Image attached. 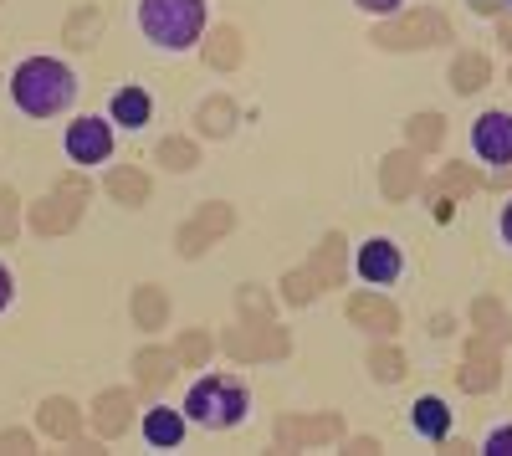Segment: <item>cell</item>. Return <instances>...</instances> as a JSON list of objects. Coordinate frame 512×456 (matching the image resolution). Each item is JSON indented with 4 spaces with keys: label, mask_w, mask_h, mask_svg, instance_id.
Masks as SVG:
<instances>
[{
    "label": "cell",
    "mask_w": 512,
    "mask_h": 456,
    "mask_svg": "<svg viewBox=\"0 0 512 456\" xmlns=\"http://www.w3.org/2000/svg\"><path fill=\"white\" fill-rule=\"evenodd\" d=\"M241 323L226 328L221 334V349L241 364H267V359H287L292 354V339H287V328L267 313V293L262 287H241Z\"/></svg>",
    "instance_id": "1"
},
{
    "label": "cell",
    "mask_w": 512,
    "mask_h": 456,
    "mask_svg": "<svg viewBox=\"0 0 512 456\" xmlns=\"http://www.w3.org/2000/svg\"><path fill=\"white\" fill-rule=\"evenodd\" d=\"M11 98L21 113L31 118H52V113H67L72 98H77V77L67 62L57 57H26L11 77Z\"/></svg>",
    "instance_id": "2"
},
{
    "label": "cell",
    "mask_w": 512,
    "mask_h": 456,
    "mask_svg": "<svg viewBox=\"0 0 512 456\" xmlns=\"http://www.w3.org/2000/svg\"><path fill=\"white\" fill-rule=\"evenodd\" d=\"M139 26L154 47L185 52L205 31V0H139Z\"/></svg>",
    "instance_id": "3"
},
{
    "label": "cell",
    "mask_w": 512,
    "mask_h": 456,
    "mask_svg": "<svg viewBox=\"0 0 512 456\" xmlns=\"http://www.w3.org/2000/svg\"><path fill=\"white\" fill-rule=\"evenodd\" d=\"M246 410H251V395L241 380H226V375H205L190 385L185 395V421H200L210 431H231L246 421Z\"/></svg>",
    "instance_id": "4"
},
{
    "label": "cell",
    "mask_w": 512,
    "mask_h": 456,
    "mask_svg": "<svg viewBox=\"0 0 512 456\" xmlns=\"http://www.w3.org/2000/svg\"><path fill=\"white\" fill-rule=\"evenodd\" d=\"M88 200H93V185L88 180H82V175H62L47 190V200L31 205V231L36 236H67L82 221V211H88Z\"/></svg>",
    "instance_id": "5"
},
{
    "label": "cell",
    "mask_w": 512,
    "mask_h": 456,
    "mask_svg": "<svg viewBox=\"0 0 512 456\" xmlns=\"http://www.w3.org/2000/svg\"><path fill=\"white\" fill-rule=\"evenodd\" d=\"M374 47L384 52H420V47H441V41H451V21L441 11H405L395 21L374 26Z\"/></svg>",
    "instance_id": "6"
},
{
    "label": "cell",
    "mask_w": 512,
    "mask_h": 456,
    "mask_svg": "<svg viewBox=\"0 0 512 456\" xmlns=\"http://www.w3.org/2000/svg\"><path fill=\"white\" fill-rule=\"evenodd\" d=\"M231 226H236V211H231L226 200H210V205H200V211H195V221H185V226H180V236H175V252L195 262V257L205 252V246H216V241H221Z\"/></svg>",
    "instance_id": "7"
},
{
    "label": "cell",
    "mask_w": 512,
    "mask_h": 456,
    "mask_svg": "<svg viewBox=\"0 0 512 456\" xmlns=\"http://www.w3.org/2000/svg\"><path fill=\"white\" fill-rule=\"evenodd\" d=\"M344 436V416L338 410H318V416H282L277 421V446L303 451V446H328Z\"/></svg>",
    "instance_id": "8"
},
{
    "label": "cell",
    "mask_w": 512,
    "mask_h": 456,
    "mask_svg": "<svg viewBox=\"0 0 512 456\" xmlns=\"http://www.w3.org/2000/svg\"><path fill=\"white\" fill-rule=\"evenodd\" d=\"M456 380H461V390H466V395H487V390L502 380V354H497V339L477 334L472 344H466V359H461V369H456Z\"/></svg>",
    "instance_id": "9"
},
{
    "label": "cell",
    "mask_w": 512,
    "mask_h": 456,
    "mask_svg": "<svg viewBox=\"0 0 512 456\" xmlns=\"http://www.w3.org/2000/svg\"><path fill=\"white\" fill-rule=\"evenodd\" d=\"M113 154V123L108 118H77L67 123V159L72 164H103Z\"/></svg>",
    "instance_id": "10"
},
{
    "label": "cell",
    "mask_w": 512,
    "mask_h": 456,
    "mask_svg": "<svg viewBox=\"0 0 512 456\" xmlns=\"http://www.w3.org/2000/svg\"><path fill=\"white\" fill-rule=\"evenodd\" d=\"M36 426H41V436L67 441V446H77V451H88V441H82V410H77L67 395H47V400H41Z\"/></svg>",
    "instance_id": "11"
},
{
    "label": "cell",
    "mask_w": 512,
    "mask_h": 456,
    "mask_svg": "<svg viewBox=\"0 0 512 456\" xmlns=\"http://www.w3.org/2000/svg\"><path fill=\"white\" fill-rule=\"evenodd\" d=\"M472 149L487 159V164H512V113H502V108H492V113H482L477 118V129H472Z\"/></svg>",
    "instance_id": "12"
},
{
    "label": "cell",
    "mask_w": 512,
    "mask_h": 456,
    "mask_svg": "<svg viewBox=\"0 0 512 456\" xmlns=\"http://www.w3.org/2000/svg\"><path fill=\"white\" fill-rule=\"evenodd\" d=\"M400 272H405V257H400V246L390 236H374V241L359 246V277L369 287H390Z\"/></svg>",
    "instance_id": "13"
},
{
    "label": "cell",
    "mask_w": 512,
    "mask_h": 456,
    "mask_svg": "<svg viewBox=\"0 0 512 456\" xmlns=\"http://www.w3.org/2000/svg\"><path fill=\"white\" fill-rule=\"evenodd\" d=\"M420 190V149H395L379 164V195L384 200H410Z\"/></svg>",
    "instance_id": "14"
},
{
    "label": "cell",
    "mask_w": 512,
    "mask_h": 456,
    "mask_svg": "<svg viewBox=\"0 0 512 456\" xmlns=\"http://www.w3.org/2000/svg\"><path fill=\"white\" fill-rule=\"evenodd\" d=\"M344 313H349V323L369 328V334H379V339H390L395 328H400V308L390 298H379V293H354Z\"/></svg>",
    "instance_id": "15"
},
{
    "label": "cell",
    "mask_w": 512,
    "mask_h": 456,
    "mask_svg": "<svg viewBox=\"0 0 512 456\" xmlns=\"http://www.w3.org/2000/svg\"><path fill=\"white\" fill-rule=\"evenodd\" d=\"M128 426H134V390H103L93 400V431L98 436H123Z\"/></svg>",
    "instance_id": "16"
},
{
    "label": "cell",
    "mask_w": 512,
    "mask_h": 456,
    "mask_svg": "<svg viewBox=\"0 0 512 456\" xmlns=\"http://www.w3.org/2000/svg\"><path fill=\"white\" fill-rule=\"evenodd\" d=\"M344 246H349V241L338 236V231H328V236L318 241V252H313V262H308L318 293H323V287H344V272H349V252H344Z\"/></svg>",
    "instance_id": "17"
},
{
    "label": "cell",
    "mask_w": 512,
    "mask_h": 456,
    "mask_svg": "<svg viewBox=\"0 0 512 456\" xmlns=\"http://www.w3.org/2000/svg\"><path fill=\"white\" fill-rule=\"evenodd\" d=\"M410 426H415L425 441H446V436H451V410H446V400H441V395H420V400L410 405Z\"/></svg>",
    "instance_id": "18"
},
{
    "label": "cell",
    "mask_w": 512,
    "mask_h": 456,
    "mask_svg": "<svg viewBox=\"0 0 512 456\" xmlns=\"http://www.w3.org/2000/svg\"><path fill=\"white\" fill-rule=\"evenodd\" d=\"M175 369H180L175 349H139V354H134V380H139L144 390L169 385V375H175Z\"/></svg>",
    "instance_id": "19"
},
{
    "label": "cell",
    "mask_w": 512,
    "mask_h": 456,
    "mask_svg": "<svg viewBox=\"0 0 512 456\" xmlns=\"http://www.w3.org/2000/svg\"><path fill=\"white\" fill-rule=\"evenodd\" d=\"M144 441L169 451V446H180L185 441V416L180 410H169V405H154L149 416H144Z\"/></svg>",
    "instance_id": "20"
},
{
    "label": "cell",
    "mask_w": 512,
    "mask_h": 456,
    "mask_svg": "<svg viewBox=\"0 0 512 456\" xmlns=\"http://www.w3.org/2000/svg\"><path fill=\"white\" fill-rule=\"evenodd\" d=\"M205 67H210V72L241 67V31H236V26H216V31H210V41H205Z\"/></svg>",
    "instance_id": "21"
},
{
    "label": "cell",
    "mask_w": 512,
    "mask_h": 456,
    "mask_svg": "<svg viewBox=\"0 0 512 456\" xmlns=\"http://www.w3.org/2000/svg\"><path fill=\"white\" fill-rule=\"evenodd\" d=\"M492 82V62L482 57V52H461L456 62H451V88L456 93H482Z\"/></svg>",
    "instance_id": "22"
},
{
    "label": "cell",
    "mask_w": 512,
    "mask_h": 456,
    "mask_svg": "<svg viewBox=\"0 0 512 456\" xmlns=\"http://www.w3.org/2000/svg\"><path fill=\"white\" fill-rule=\"evenodd\" d=\"M149 113H154V103H149L144 88H123V93H113V108H108V118L123 123V129H144Z\"/></svg>",
    "instance_id": "23"
},
{
    "label": "cell",
    "mask_w": 512,
    "mask_h": 456,
    "mask_svg": "<svg viewBox=\"0 0 512 456\" xmlns=\"http://www.w3.org/2000/svg\"><path fill=\"white\" fill-rule=\"evenodd\" d=\"M108 195L118 205H144L149 200V175L134 170V164H118V170H108Z\"/></svg>",
    "instance_id": "24"
},
{
    "label": "cell",
    "mask_w": 512,
    "mask_h": 456,
    "mask_svg": "<svg viewBox=\"0 0 512 456\" xmlns=\"http://www.w3.org/2000/svg\"><path fill=\"white\" fill-rule=\"evenodd\" d=\"M169 323V298H164V287L144 282L134 287V328H164Z\"/></svg>",
    "instance_id": "25"
},
{
    "label": "cell",
    "mask_w": 512,
    "mask_h": 456,
    "mask_svg": "<svg viewBox=\"0 0 512 456\" xmlns=\"http://www.w3.org/2000/svg\"><path fill=\"white\" fill-rule=\"evenodd\" d=\"M195 123H200L205 139H231V129H236V103H231V98H205L200 113H195Z\"/></svg>",
    "instance_id": "26"
},
{
    "label": "cell",
    "mask_w": 512,
    "mask_h": 456,
    "mask_svg": "<svg viewBox=\"0 0 512 456\" xmlns=\"http://www.w3.org/2000/svg\"><path fill=\"white\" fill-rule=\"evenodd\" d=\"M472 323H477V334H487V339H497V344L512 339V318L502 313L497 298H477V303H472Z\"/></svg>",
    "instance_id": "27"
},
{
    "label": "cell",
    "mask_w": 512,
    "mask_h": 456,
    "mask_svg": "<svg viewBox=\"0 0 512 456\" xmlns=\"http://www.w3.org/2000/svg\"><path fill=\"white\" fill-rule=\"evenodd\" d=\"M98 31H103V11H98V6H82V11H72V16H67L62 41H67V47H77V52H88Z\"/></svg>",
    "instance_id": "28"
},
{
    "label": "cell",
    "mask_w": 512,
    "mask_h": 456,
    "mask_svg": "<svg viewBox=\"0 0 512 456\" xmlns=\"http://www.w3.org/2000/svg\"><path fill=\"white\" fill-rule=\"evenodd\" d=\"M405 134H410V149L431 154V149H441V139H446V118H441V113H415V118L405 123Z\"/></svg>",
    "instance_id": "29"
},
{
    "label": "cell",
    "mask_w": 512,
    "mask_h": 456,
    "mask_svg": "<svg viewBox=\"0 0 512 456\" xmlns=\"http://www.w3.org/2000/svg\"><path fill=\"white\" fill-rule=\"evenodd\" d=\"M154 159L164 164V170H175V175H185V170H195V164H200V149H195L190 139H159Z\"/></svg>",
    "instance_id": "30"
},
{
    "label": "cell",
    "mask_w": 512,
    "mask_h": 456,
    "mask_svg": "<svg viewBox=\"0 0 512 456\" xmlns=\"http://www.w3.org/2000/svg\"><path fill=\"white\" fill-rule=\"evenodd\" d=\"M369 369H374V380L400 385V380H405V354L390 349V344H374V349H369Z\"/></svg>",
    "instance_id": "31"
},
{
    "label": "cell",
    "mask_w": 512,
    "mask_h": 456,
    "mask_svg": "<svg viewBox=\"0 0 512 456\" xmlns=\"http://www.w3.org/2000/svg\"><path fill=\"white\" fill-rule=\"evenodd\" d=\"M175 359H180V369H205V359H210V334L205 328H185L180 344H175Z\"/></svg>",
    "instance_id": "32"
},
{
    "label": "cell",
    "mask_w": 512,
    "mask_h": 456,
    "mask_svg": "<svg viewBox=\"0 0 512 456\" xmlns=\"http://www.w3.org/2000/svg\"><path fill=\"white\" fill-rule=\"evenodd\" d=\"M441 190H451V195H477V190H482V175L466 170V164H446L441 180L431 185V195H441Z\"/></svg>",
    "instance_id": "33"
},
{
    "label": "cell",
    "mask_w": 512,
    "mask_h": 456,
    "mask_svg": "<svg viewBox=\"0 0 512 456\" xmlns=\"http://www.w3.org/2000/svg\"><path fill=\"white\" fill-rule=\"evenodd\" d=\"M282 298H287L292 308H308V303L318 298V282H313V272H308V267L287 272V277H282Z\"/></svg>",
    "instance_id": "34"
},
{
    "label": "cell",
    "mask_w": 512,
    "mask_h": 456,
    "mask_svg": "<svg viewBox=\"0 0 512 456\" xmlns=\"http://www.w3.org/2000/svg\"><path fill=\"white\" fill-rule=\"evenodd\" d=\"M16 190L11 185H0V246H11L16 241V226H21V216H16Z\"/></svg>",
    "instance_id": "35"
},
{
    "label": "cell",
    "mask_w": 512,
    "mask_h": 456,
    "mask_svg": "<svg viewBox=\"0 0 512 456\" xmlns=\"http://www.w3.org/2000/svg\"><path fill=\"white\" fill-rule=\"evenodd\" d=\"M482 451H487V456H512V426H497V431L487 436Z\"/></svg>",
    "instance_id": "36"
},
{
    "label": "cell",
    "mask_w": 512,
    "mask_h": 456,
    "mask_svg": "<svg viewBox=\"0 0 512 456\" xmlns=\"http://www.w3.org/2000/svg\"><path fill=\"white\" fill-rule=\"evenodd\" d=\"M0 451H36L31 431H0Z\"/></svg>",
    "instance_id": "37"
},
{
    "label": "cell",
    "mask_w": 512,
    "mask_h": 456,
    "mask_svg": "<svg viewBox=\"0 0 512 456\" xmlns=\"http://www.w3.org/2000/svg\"><path fill=\"white\" fill-rule=\"evenodd\" d=\"M477 16H502V11H512V0H466Z\"/></svg>",
    "instance_id": "38"
},
{
    "label": "cell",
    "mask_w": 512,
    "mask_h": 456,
    "mask_svg": "<svg viewBox=\"0 0 512 456\" xmlns=\"http://www.w3.org/2000/svg\"><path fill=\"white\" fill-rule=\"evenodd\" d=\"M354 6H364L369 16H390V11H400V0H354Z\"/></svg>",
    "instance_id": "39"
},
{
    "label": "cell",
    "mask_w": 512,
    "mask_h": 456,
    "mask_svg": "<svg viewBox=\"0 0 512 456\" xmlns=\"http://www.w3.org/2000/svg\"><path fill=\"white\" fill-rule=\"evenodd\" d=\"M11 298H16V282H11V272H6V267H0V313L11 308Z\"/></svg>",
    "instance_id": "40"
},
{
    "label": "cell",
    "mask_w": 512,
    "mask_h": 456,
    "mask_svg": "<svg viewBox=\"0 0 512 456\" xmlns=\"http://www.w3.org/2000/svg\"><path fill=\"white\" fill-rule=\"evenodd\" d=\"M502 236L512 241V205H507V211H502Z\"/></svg>",
    "instance_id": "41"
},
{
    "label": "cell",
    "mask_w": 512,
    "mask_h": 456,
    "mask_svg": "<svg viewBox=\"0 0 512 456\" xmlns=\"http://www.w3.org/2000/svg\"><path fill=\"white\" fill-rule=\"evenodd\" d=\"M502 47L512 52V21H502Z\"/></svg>",
    "instance_id": "42"
},
{
    "label": "cell",
    "mask_w": 512,
    "mask_h": 456,
    "mask_svg": "<svg viewBox=\"0 0 512 456\" xmlns=\"http://www.w3.org/2000/svg\"><path fill=\"white\" fill-rule=\"evenodd\" d=\"M497 185H512V170H502V175H497Z\"/></svg>",
    "instance_id": "43"
}]
</instances>
